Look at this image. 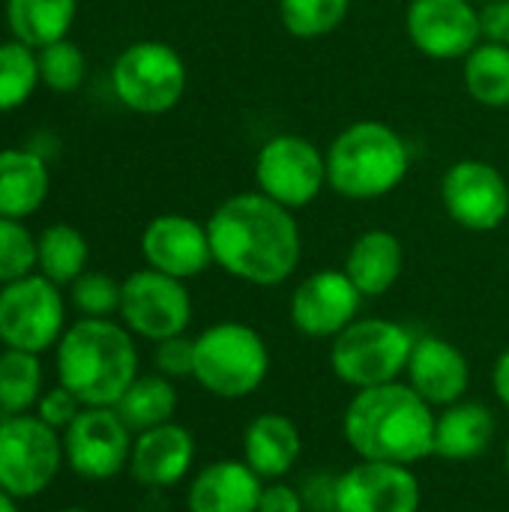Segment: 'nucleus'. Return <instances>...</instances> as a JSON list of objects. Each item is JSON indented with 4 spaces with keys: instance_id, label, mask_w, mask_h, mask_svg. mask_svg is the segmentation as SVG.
I'll return each mask as SVG.
<instances>
[{
    "instance_id": "obj_1",
    "label": "nucleus",
    "mask_w": 509,
    "mask_h": 512,
    "mask_svg": "<svg viewBox=\"0 0 509 512\" xmlns=\"http://www.w3.org/2000/svg\"><path fill=\"white\" fill-rule=\"evenodd\" d=\"M207 234L213 264L258 288L288 282L303 255L294 210L270 201L258 189L225 198L207 219Z\"/></svg>"
},
{
    "instance_id": "obj_2",
    "label": "nucleus",
    "mask_w": 509,
    "mask_h": 512,
    "mask_svg": "<svg viewBox=\"0 0 509 512\" xmlns=\"http://www.w3.org/2000/svg\"><path fill=\"white\" fill-rule=\"evenodd\" d=\"M342 432L357 459L411 468L435 456V408L402 381L357 390Z\"/></svg>"
},
{
    "instance_id": "obj_3",
    "label": "nucleus",
    "mask_w": 509,
    "mask_h": 512,
    "mask_svg": "<svg viewBox=\"0 0 509 512\" xmlns=\"http://www.w3.org/2000/svg\"><path fill=\"white\" fill-rule=\"evenodd\" d=\"M57 381L84 408H114L138 378L132 333L111 318H81L66 327L54 348Z\"/></svg>"
},
{
    "instance_id": "obj_4",
    "label": "nucleus",
    "mask_w": 509,
    "mask_h": 512,
    "mask_svg": "<svg viewBox=\"0 0 509 512\" xmlns=\"http://www.w3.org/2000/svg\"><path fill=\"white\" fill-rule=\"evenodd\" d=\"M408 171V141L381 120H357L327 147V186L348 201H378L396 192Z\"/></svg>"
},
{
    "instance_id": "obj_5",
    "label": "nucleus",
    "mask_w": 509,
    "mask_h": 512,
    "mask_svg": "<svg viewBox=\"0 0 509 512\" xmlns=\"http://www.w3.org/2000/svg\"><path fill=\"white\" fill-rule=\"evenodd\" d=\"M270 372V351L261 333L240 321H219L195 336L192 378L219 399L252 396Z\"/></svg>"
},
{
    "instance_id": "obj_6",
    "label": "nucleus",
    "mask_w": 509,
    "mask_h": 512,
    "mask_svg": "<svg viewBox=\"0 0 509 512\" xmlns=\"http://www.w3.org/2000/svg\"><path fill=\"white\" fill-rule=\"evenodd\" d=\"M414 342L417 339L411 330L399 321L357 318L333 339L330 369L342 384L354 390L393 384L405 375Z\"/></svg>"
},
{
    "instance_id": "obj_7",
    "label": "nucleus",
    "mask_w": 509,
    "mask_h": 512,
    "mask_svg": "<svg viewBox=\"0 0 509 512\" xmlns=\"http://www.w3.org/2000/svg\"><path fill=\"white\" fill-rule=\"evenodd\" d=\"M189 84L180 51L159 39L126 45L111 66V90L135 114H168L180 105Z\"/></svg>"
},
{
    "instance_id": "obj_8",
    "label": "nucleus",
    "mask_w": 509,
    "mask_h": 512,
    "mask_svg": "<svg viewBox=\"0 0 509 512\" xmlns=\"http://www.w3.org/2000/svg\"><path fill=\"white\" fill-rule=\"evenodd\" d=\"M63 462V435L36 414L0 417V489L15 501L42 495Z\"/></svg>"
},
{
    "instance_id": "obj_9",
    "label": "nucleus",
    "mask_w": 509,
    "mask_h": 512,
    "mask_svg": "<svg viewBox=\"0 0 509 512\" xmlns=\"http://www.w3.org/2000/svg\"><path fill=\"white\" fill-rule=\"evenodd\" d=\"M327 186V153L309 138L279 132L255 153V189L270 201L300 210L309 207Z\"/></svg>"
},
{
    "instance_id": "obj_10",
    "label": "nucleus",
    "mask_w": 509,
    "mask_h": 512,
    "mask_svg": "<svg viewBox=\"0 0 509 512\" xmlns=\"http://www.w3.org/2000/svg\"><path fill=\"white\" fill-rule=\"evenodd\" d=\"M66 333V306L60 285L30 273L0 288V342L6 348L42 354L57 348Z\"/></svg>"
},
{
    "instance_id": "obj_11",
    "label": "nucleus",
    "mask_w": 509,
    "mask_h": 512,
    "mask_svg": "<svg viewBox=\"0 0 509 512\" xmlns=\"http://www.w3.org/2000/svg\"><path fill=\"white\" fill-rule=\"evenodd\" d=\"M123 327L147 342H162L189 330L192 297L183 279L159 273L153 267L135 270L123 279L120 312Z\"/></svg>"
},
{
    "instance_id": "obj_12",
    "label": "nucleus",
    "mask_w": 509,
    "mask_h": 512,
    "mask_svg": "<svg viewBox=\"0 0 509 512\" xmlns=\"http://www.w3.org/2000/svg\"><path fill=\"white\" fill-rule=\"evenodd\" d=\"M441 201L456 225L474 234H489L507 222L509 183L492 162L459 159L444 171Z\"/></svg>"
},
{
    "instance_id": "obj_13",
    "label": "nucleus",
    "mask_w": 509,
    "mask_h": 512,
    "mask_svg": "<svg viewBox=\"0 0 509 512\" xmlns=\"http://www.w3.org/2000/svg\"><path fill=\"white\" fill-rule=\"evenodd\" d=\"M135 432L114 408H84L63 432V459L84 480H111L129 468Z\"/></svg>"
},
{
    "instance_id": "obj_14",
    "label": "nucleus",
    "mask_w": 509,
    "mask_h": 512,
    "mask_svg": "<svg viewBox=\"0 0 509 512\" xmlns=\"http://www.w3.org/2000/svg\"><path fill=\"white\" fill-rule=\"evenodd\" d=\"M405 30L432 60H465L483 42L480 6L471 0H411Z\"/></svg>"
},
{
    "instance_id": "obj_15",
    "label": "nucleus",
    "mask_w": 509,
    "mask_h": 512,
    "mask_svg": "<svg viewBox=\"0 0 509 512\" xmlns=\"http://www.w3.org/2000/svg\"><path fill=\"white\" fill-rule=\"evenodd\" d=\"M420 480L408 465L360 459L336 477V512H417Z\"/></svg>"
},
{
    "instance_id": "obj_16",
    "label": "nucleus",
    "mask_w": 509,
    "mask_h": 512,
    "mask_svg": "<svg viewBox=\"0 0 509 512\" xmlns=\"http://www.w3.org/2000/svg\"><path fill=\"white\" fill-rule=\"evenodd\" d=\"M363 294L345 270H318L291 294V324L309 339H336L357 321Z\"/></svg>"
},
{
    "instance_id": "obj_17",
    "label": "nucleus",
    "mask_w": 509,
    "mask_h": 512,
    "mask_svg": "<svg viewBox=\"0 0 509 512\" xmlns=\"http://www.w3.org/2000/svg\"><path fill=\"white\" fill-rule=\"evenodd\" d=\"M141 255L147 267L174 279H195L213 264L207 225L183 213H162L147 222L141 234Z\"/></svg>"
},
{
    "instance_id": "obj_18",
    "label": "nucleus",
    "mask_w": 509,
    "mask_h": 512,
    "mask_svg": "<svg viewBox=\"0 0 509 512\" xmlns=\"http://www.w3.org/2000/svg\"><path fill=\"white\" fill-rule=\"evenodd\" d=\"M405 378L432 408H447L462 402L468 393L471 366L453 342L441 336H420L414 342Z\"/></svg>"
},
{
    "instance_id": "obj_19",
    "label": "nucleus",
    "mask_w": 509,
    "mask_h": 512,
    "mask_svg": "<svg viewBox=\"0 0 509 512\" xmlns=\"http://www.w3.org/2000/svg\"><path fill=\"white\" fill-rule=\"evenodd\" d=\"M195 462V438L180 423H162L138 432L132 441L129 474L150 489L177 486Z\"/></svg>"
},
{
    "instance_id": "obj_20",
    "label": "nucleus",
    "mask_w": 509,
    "mask_h": 512,
    "mask_svg": "<svg viewBox=\"0 0 509 512\" xmlns=\"http://www.w3.org/2000/svg\"><path fill=\"white\" fill-rule=\"evenodd\" d=\"M264 480L243 459L204 465L186 492L189 512H258Z\"/></svg>"
},
{
    "instance_id": "obj_21",
    "label": "nucleus",
    "mask_w": 509,
    "mask_h": 512,
    "mask_svg": "<svg viewBox=\"0 0 509 512\" xmlns=\"http://www.w3.org/2000/svg\"><path fill=\"white\" fill-rule=\"evenodd\" d=\"M303 450L300 429L291 417L267 411L258 414L243 432V462L267 483L291 474Z\"/></svg>"
},
{
    "instance_id": "obj_22",
    "label": "nucleus",
    "mask_w": 509,
    "mask_h": 512,
    "mask_svg": "<svg viewBox=\"0 0 509 512\" xmlns=\"http://www.w3.org/2000/svg\"><path fill=\"white\" fill-rule=\"evenodd\" d=\"M51 192V174L45 156L30 147L0 150V216L27 219L33 216Z\"/></svg>"
},
{
    "instance_id": "obj_23",
    "label": "nucleus",
    "mask_w": 509,
    "mask_h": 512,
    "mask_svg": "<svg viewBox=\"0 0 509 512\" xmlns=\"http://www.w3.org/2000/svg\"><path fill=\"white\" fill-rule=\"evenodd\" d=\"M402 267H405L402 240L393 231H384V228L363 231L351 243L348 258H345V273H348V279L357 285V291L363 297L387 294L399 282Z\"/></svg>"
},
{
    "instance_id": "obj_24",
    "label": "nucleus",
    "mask_w": 509,
    "mask_h": 512,
    "mask_svg": "<svg viewBox=\"0 0 509 512\" xmlns=\"http://www.w3.org/2000/svg\"><path fill=\"white\" fill-rule=\"evenodd\" d=\"M495 438V414L480 402H453L435 417V456L447 462H471L489 450Z\"/></svg>"
},
{
    "instance_id": "obj_25",
    "label": "nucleus",
    "mask_w": 509,
    "mask_h": 512,
    "mask_svg": "<svg viewBox=\"0 0 509 512\" xmlns=\"http://www.w3.org/2000/svg\"><path fill=\"white\" fill-rule=\"evenodd\" d=\"M78 12V0H6V27L12 39L45 48L66 39Z\"/></svg>"
},
{
    "instance_id": "obj_26",
    "label": "nucleus",
    "mask_w": 509,
    "mask_h": 512,
    "mask_svg": "<svg viewBox=\"0 0 509 512\" xmlns=\"http://www.w3.org/2000/svg\"><path fill=\"white\" fill-rule=\"evenodd\" d=\"M114 411L120 414V420L138 435L147 432L153 426L171 423L174 411H177V390L174 381L153 372V375H138L129 390L120 396V402L114 405Z\"/></svg>"
},
{
    "instance_id": "obj_27",
    "label": "nucleus",
    "mask_w": 509,
    "mask_h": 512,
    "mask_svg": "<svg viewBox=\"0 0 509 512\" xmlns=\"http://www.w3.org/2000/svg\"><path fill=\"white\" fill-rule=\"evenodd\" d=\"M36 246H39L36 270L60 288L72 285L87 270L90 246H87V237L75 225H66V222L48 225L36 237Z\"/></svg>"
},
{
    "instance_id": "obj_28",
    "label": "nucleus",
    "mask_w": 509,
    "mask_h": 512,
    "mask_svg": "<svg viewBox=\"0 0 509 512\" xmlns=\"http://www.w3.org/2000/svg\"><path fill=\"white\" fill-rule=\"evenodd\" d=\"M465 90L477 105L509 108V45L480 42L465 57Z\"/></svg>"
},
{
    "instance_id": "obj_29",
    "label": "nucleus",
    "mask_w": 509,
    "mask_h": 512,
    "mask_svg": "<svg viewBox=\"0 0 509 512\" xmlns=\"http://www.w3.org/2000/svg\"><path fill=\"white\" fill-rule=\"evenodd\" d=\"M42 396L39 354L3 348L0 351V417L27 414Z\"/></svg>"
},
{
    "instance_id": "obj_30",
    "label": "nucleus",
    "mask_w": 509,
    "mask_h": 512,
    "mask_svg": "<svg viewBox=\"0 0 509 512\" xmlns=\"http://www.w3.org/2000/svg\"><path fill=\"white\" fill-rule=\"evenodd\" d=\"M36 87H39L36 48L18 39L0 42V114L21 108Z\"/></svg>"
},
{
    "instance_id": "obj_31",
    "label": "nucleus",
    "mask_w": 509,
    "mask_h": 512,
    "mask_svg": "<svg viewBox=\"0 0 509 512\" xmlns=\"http://www.w3.org/2000/svg\"><path fill=\"white\" fill-rule=\"evenodd\" d=\"M351 0H279V21L297 39H321L342 27Z\"/></svg>"
},
{
    "instance_id": "obj_32",
    "label": "nucleus",
    "mask_w": 509,
    "mask_h": 512,
    "mask_svg": "<svg viewBox=\"0 0 509 512\" xmlns=\"http://www.w3.org/2000/svg\"><path fill=\"white\" fill-rule=\"evenodd\" d=\"M39 57V81L54 93H75L87 75L84 51L66 36L36 51Z\"/></svg>"
},
{
    "instance_id": "obj_33",
    "label": "nucleus",
    "mask_w": 509,
    "mask_h": 512,
    "mask_svg": "<svg viewBox=\"0 0 509 512\" xmlns=\"http://www.w3.org/2000/svg\"><path fill=\"white\" fill-rule=\"evenodd\" d=\"M36 261H39V246L30 228L21 219L0 216V285L36 273Z\"/></svg>"
},
{
    "instance_id": "obj_34",
    "label": "nucleus",
    "mask_w": 509,
    "mask_h": 512,
    "mask_svg": "<svg viewBox=\"0 0 509 512\" xmlns=\"http://www.w3.org/2000/svg\"><path fill=\"white\" fill-rule=\"evenodd\" d=\"M120 297L123 282L99 270H84L69 285V300L81 312V318H111L114 312H120Z\"/></svg>"
},
{
    "instance_id": "obj_35",
    "label": "nucleus",
    "mask_w": 509,
    "mask_h": 512,
    "mask_svg": "<svg viewBox=\"0 0 509 512\" xmlns=\"http://www.w3.org/2000/svg\"><path fill=\"white\" fill-rule=\"evenodd\" d=\"M153 366H156L159 375H165L171 381L192 378V372H195V339H189L186 333H180V336H171V339L156 342Z\"/></svg>"
},
{
    "instance_id": "obj_36",
    "label": "nucleus",
    "mask_w": 509,
    "mask_h": 512,
    "mask_svg": "<svg viewBox=\"0 0 509 512\" xmlns=\"http://www.w3.org/2000/svg\"><path fill=\"white\" fill-rule=\"evenodd\" d=\"M81 411H84L81 399H78L72 390H66L63 384H57L54 390L42 393L39 402H36V417H39L45 426H51L54 432H60V435L75 423V417H78Z\"/></svg>"
},
{
    "instance_id": "obj_37",
    "label": "nucleus",
    "mask_w": 509,
    "mask_h": 512,
    "mask_svg": "<svg viewBox=\"0 0 509 512\" xmlns=\"http://www.w3.org/2000/svg\"><path fill=\"white\" fill-rule=\"evenodd\" d=\"M480 30H483V42L509 45V0L480 3Z\"/></svg>"
},
{
    "instance_id": "obj_38",
    "label": "nucleus",
    "mask_w": 509,
    "mask_h": 512,
    "mask_svg": "<svg viewBox=\"0 0 509 512\" xmlns=\"http://www.w3.org/2000/svg\"><path fill=\"white\" fill-rule=\"evenodd\" d=\"M258 512H306V504H303L300 489H294L282 480H273L261 492Z\"/></svg>"
},
{
    "instance_id": "obj_39",
    "label": "nucleus",
    "mask_w": 509,
    "mask_h": 512,
    "mask_svg": "<svg viewBox=\"0 0 509 512\" xmlns=\"http://www.w3.org/2000/svg\"><path fill=\"white\" fill-rule=\"evenodd\" d=\"M300 495H303L306 512H336V477L321 474V477L309 480V483L300 489Z\"/></svg>"
},
{
    "instance_id": "obj_40",
    "label": "nucleus",
    "mask_w": 509,
    "mask_h": 512,
    "mask_svg": "<svg viewBox=\"0 0 509 512\" xmlns=\"http://www.w3.org/2000/svg\"><path fill=\"white\" fill-rule=\"evenodd\" d=\"M492 390H495V396L501 399V405L509 408V351H504V354L495 360V369H492Z\"/></svg>"
},
{
    "instance_id": "obj_41",
    "label": "nucleus",
    "mask_w": 509,
    "mask_h": 512,
    "mask_svg": "<svg viewBox=\"0 0 509 512\" xmlns=\"http://www.w3.org/2000/svg\"><path fill=\"white\" fill-rule=\"evenodd\" d=\"M0 512H18V501L6 489H0Z\"/></svg>"
},
{
    "instance_id": "obj_42",
    "label": "nucleus",
    "mask_w": 509,
    "mask_h": 512,
    "mask_svg": "<svg viewBox=\"0 0 509 512\" xmlns=\"http://www.w3.org/2000/svg\"><path fill=\"white\" fill-rule=\"evenodd\" d=\"M57 512H93V510H81V507H69V510H57Z\"/></svg>"
},
{
    "instance_id": "obj_43",
    "label": "nucleus",
    "mask_w": 509,
    "mask_h": 512,
    "mask_svg": "<svg viewBox=\"0 0 509 512\" xmlns=\"http://www.w3.org/2000/svg\"><path fill=\"white\" fill-rule=\"evenodd\" d=\"M507 474H509V441H507Z\"/></svg>"
},
{
    "instance_id": "obj_44",
    "label": "nucleus",
    "mask_w": 509,
    "mask_h": 512,
    "mask_svg": "<svg viewBox=\"0 0 509 512\" xmlns=\"http://www.w3.org/2000/svg\"><path fill=\"white\" fill-rule=\"evenodd\" d=\"M471 3H477V6H480V3H486V0H471Z\"/></svg>"
}]
</instances>
